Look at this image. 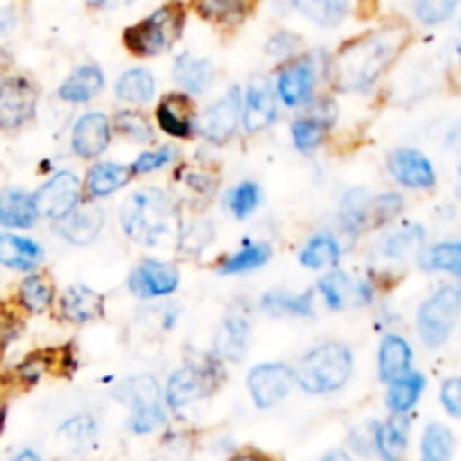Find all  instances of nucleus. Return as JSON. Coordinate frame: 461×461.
Returning a JSON list of instances; mask_svg holds the SVG:
<instances>
[{"instance_id": "nucleus-1", "label": "nucleus", "mask_w": 461, "mask_h": 461, "mask_svg": "<svg viewBox=\"0 0 461 461\" xmlns=\"http://www.w3.org/2000/svg\"><path fill=\"white\" fill-rule=\"evenodd\" d=\"M410 39L405 25H387L347 43L331 61V84L338 90H365L396 61Z\"/></svg>"}, {"instance_id": "nucleus-2", "label": "nucleus", "mask_w": 461, "mask_h": 461, "mask_svg": "<svg viewBox=\"0 0 461 461\" xmlns=\"http://www.w3.org/2000/svg\"><path fill=\"white\" fill-rule=\"evenodd\" d=\"M122 228L142 246H158L171 234L176 223V207L160 189H142L131 194L122 205Z\"/></svg>"}, {"instance_id": "nucleus-3", "label": "nucleus", "mask_w": 461, "mask_h": 461, "mask_svg": "<svg viewBox=\"0 0 461 461\" xmlns=\"http://www.w3.org/2000/svg\"><path fill=\"white\" fill-rule=\"evenodd\" d=\"M351 369H354V356L349 347L342 342H327V345L315 347L313 351L302 358L297 367L295 381L309 394H327L336 392L349 381Z\"/></svg>"}, {"instance_id": "nucleus-4", "label": "nucleus", "mask_w": 461, "mask_h": 461, "mask_svg": "<svg viewBox=\"0 0 461 461\" xmlns=\"http://www.w3.org/2000/svg\"><path fill=\"white\" fill-rule=\"evenodd\" d=\"M185 27V9L180 3L162 5L160 9L124 32L126 48L140 57H156L167 52Z\"/></svg>"}, {"instance_id": "nucleus-5", "label": "nucleus", "mask_w": 461, "mask_h": 461, "mask_svg": "<svg viewBox=\"0 0 461 461\" xmlns=\"http://www.w3.org/2000/svg\"><path fill=\"white\" fill-rule=\"evenodd\" d=\"M461 295L455 286H446L437 291L426 304L419 309V336L428 347H439L453 333L459 318Z\"/></svg>"}, {"instance_id": "nucleus-6", "label": "nucleus", "mask_w": 461, "mask_h": 461, "mask_svg": "<svg viewBox=\"0 0 461 461\" xmlns=\"http://www.w3.org/2000/svg\"><path fill=\"white\" fill-rule=\"evenodd\" d=\"M403 210V198L399 194H381L374 198H363L360 194L351 192L342 207V223L349 232H363V230L378 228L399 216Z\"/></svg>"}, {"instance_id": "nucleus-7", "label": "nucleus", "mask_w": 461, "mask_h": 461, "mask_svg": "<svg viewBox=\"0 0 461 461\" xmlns=\"http://www.w3.org/2000/svg\"><path fill=\"white\" fill-rule=\"evenodd\" d=\"M36 113V88L25 77L0 81V129L12 131L30 122Z\"/></svg>"}, {"instance_id": "nucleus-8", "label": "nucleus", "mask_w": 461, "mask_h": 461, "mask_svg": "<svg viewBox=\"0 0 461 461\" xmlns=\"http://www.w3.org/2000/svg\"><path fill=\"white\" fill-rule=\"evenodd\" d=\"M81 196V183L72 171H59L54 174L39 192L34 194V205L39 216L59 221L75 210Z\"/></svg>"}, {"instance_id": "nucleus-9", "label": "nucleus", "mask_w": 461, "mask_h": 461, "mask_svg": "<svg viewBox=\"0 0 461 461\" xmlns=\"http://www.w3.org/2000/svg\"><path fill=\"white\" fill-rule=\"evenodd\" d=\"M293 381H295V374L291 367L270 363L252 369L250 376H248V387H250L257 408H273L291 392Z\"/></svg>"}, {"instance_id": "nucleus-10", "label": "nucleus", "mask_w": 461, "mask_h": 461, "mask_svg": "<svg viewBox=\"0 0 461 461\" xmlns=\"http://www.w3.org/2000/svg\"><path fill=\"white\" fill-rule=\"evenodd\" d=\"M241 90L232 88L230 93H225L214 106L203 113L201 122H198V131H201L203 138L216 144L232 138L239 120H241Z\"/></svg>"}, {"instance_id": "nucleus-11", "label": "nucleus", "mask_w": 461, "mask_h": 461, "mask_svg": "<svg viewBox=\"0 0 461 461\" xmlns=\"http://www.w3.org/2000/svg\"><path fill=\"white\" fill-rule=\"evenodd\" d=\"M178 282L180 275L174 266L162 264V261H142L131 273L129 288L133 295L149 300V297L171 295L178 288Z\"/></svg>"}, {"instance_id": "nucleus-12", "label": "nucleus", "mask_w": 461, "mask_h": 461, "mask_svg": "<svg viewBox=\"0 0 461 461\" xmlns=\"http://www.w3.org/2000/svg\"><path fill=\"white\" fill-rule=\"evenodd\" d=\"M392 176L396 183L405 185L410 189H430L435 187V169H432L430 160L423 153L414 151V149H399L387 160Z\"/></svg>"}, {"instance_id": "nucleus-13", "label": "nucleus", "mask_w": 461, "mask_h": 461, "mask_svg": "<svg viewBox=\"0 0 461 461\" xmlns=\"http://www.w3.org/2000/svg\"><path fill=\"white\" fill-rule=\"evenodd\" d=\"M277 117V102H275L273 88L266 79H255L248 86L246 104L241 106V122L246 131H257L270 126Z\"/></svg>"}, {"instance_id": "nucleus-14", "label": "nucleus", "mask_w": 461, "mask_h": 461, "mask_svg": "<svg viewBox=\"0 0 461 461\" xmlns=\"http://www.w3.org/2000/svg\"><path fill=\"white\" fill-rule=\"evenodd\" d=\"M111 144V124L102 113H88L72 129V149L81 158H97Z\"/></svg>"}, {"instance_id": "nucleus-15", "label": "nucleus", "mask_w": 461, "mask_h": 461, "mask_svg": "<svg viewBox=\"0 0 461 461\" xmlns=\"http://www.w3.org/2000/svg\"><path fill=\"white\" fill-rule=\"evenodd\" d=\"M318 288L320 293H322L324 300H327V304L338 311L347 309V306L351 304H369L374 297L369 284L354 282V279H349L345 273H340V270L320 279Z\"/></svg>"}, {"instance_id": "nucleus-16", "label": "nucleus", "mask_w": 461, "mask_h": 461, "mask_svg": "<svg viewBox=\"0 0 461 461\" xmlns=\"http://www.w3.org/2000/svg\"><path fill=\"white\" fill-rule=\"evenodd\" d=\"M315 86V68L309 59L291 63L277 77V93L286 106H302L309 102Z\"/></svg>"}, {"instance_id": "nucleus-17", "label": "nucleus", "mask_w": 461, "mask_h": 461, "mask_svg": "<svg viewBox=\"0 0 461 461\" xmlns=\"http://www.w3.org/2000/svg\"><path fill=\"white\" fill-rule=\"evenodd\" d=\"M158 124L171 138H189L194 129V106L187 95L171 93L160 102L156 111Z\"/></svg>"}, {"instance_id": "nucleus-18", "label": "nucleus", "mask_w": 461, "mask_h": 461, "mask_svg": "<svg viewBox=\"0 0 461 461\" xmlns=\"http://www.w3.org/2000/svg\"><path fill=\"white\" fill-rule=\"evenodd\" d=\"M210 390V374L196 367H183L169 378V385H167V401H169L171 408L180 410L185 408V405L198 401L201 396H205Z\"/></svg>"}, {"instance_id": "nucleus-19", "label": "nucleus", "mask_w": 461, "mask_h": 461, "mask_svg": "<svg viewBox=\"0 0 461 461\" xmlns=\"http://www.w3.org/2000/svg\"><path fill=\"white\" fill-rule=\"evenodd\" d=\"M59 234L70 243L84 246L99 234L104 225V210L97 205H84L79 210H70L63 219H59Z\"/></svg>"}, {"instance_id": "nucleus-20", "label": "nucleus", "mask_w": 461, "mask_h": 461, "mask_svg": "<svg viewBox=\"0 0 461 461\" xmlns=\"http://www.w3.org/2000/svg\"><path fill=\"white\" fill-rule=\"evenodd\" d=\"M39 219L34 196L21 189H0V225L3 228H32Z\"/></svg>"}, {"instance_id": "nucleus-21", "label": "nucleus", "mask_w": 461, "mask_h": 461, "mask_svg": "<svg viewBox=\"0 0 461 461\" xmlns=\"http://www.w3.org/2000/svg\"><path fill=\"white\" fill-rule=\"evenodd\" d=\"M43 259V250L36 241L16 234H0V264L14 270H32Z\"/></svg>"}, {"instance_id": "nucleus-22", "label": "nucleus", "mask_w": 461, "mask_h": 461, "mask_svg": "<svg viewBox=\"0 0 461 461\" xmlns=\"http://www.w3.org/2000/svg\"><path fill=\"white\" fill-rule=\"evenodd\" d=\"M61 311L70 322H90L104 313V297L88 286H70L63 293Z\"/></svg>"}, {"instance_id": "nucleus-23", "label": "nucleus", "mask_w": 461, "mask_h": 461, "mask_svg": "<svg viewBox=\"0 0 461 461\" xmlns=\"http://www.w3.org/2000/svg\"><path fill=\"white\" fill-rule=\"evenodd\" d=\"M104 88V75L95 66H79L59 88V97L70 104H84L97 97Z\"/></svg>"}, {"instance_id": "nucleus-24", "label": "nucleus", "mask_w": 461, "mask_h": 461, "mask_svg": "<svg viewBox=\"0 0 461 461\" xmlns=\"http://www.w3.org/2000/svg\"><path fill=\"white\" fill-rule=\"evenodd\" d=\"M412 365V347L399 336H387L378 354V372L385 383H394L396 378L405 376Z\"/></svg>"}, {"instance_id": "nucleus-25", "label": "nucleus", "mask_w": 461, "mask_h": 461, "mask_svg": "<svg viewBox=\"0 0 461 461\" xmlns=\"http://www.w3.org/2000/svg\"><path fill=\"white\" fill-rule=\"evenodd\" d=\"M248 338H250V324L243 318H228L223 327L219 329L214 340V354L223 360H237L243 358L248 349Z\"/></svg>"}, {"instance_id": "nucleus-26", "label": "nucleus", "mask_w": 461, "mask_h": 461, "mask_svg": "<svg viewBox=\"0 0 461 461\" xmlns=\"http://www.w3.org/2000/svg\"><path fill=\"white\" fill-rule=\"evenodd\" d=\"M410 421L403 414H394L387 423L376 426V450L385 461H401L408 448Z\"/></svg>"}, {"instance_id": "nucleus-27", "label": "nucleus", "mask_w": 461, "mask_h": 461, "mask_svg": "<svg viewBox=\"0 0 461 461\" xmlns=\"http://www.w3.org/2000/svg\"><path fill=\"white\" fill-rule=\"evenodd\" d=\"M212 63L207 59L192 57V54H183V57L176 59L174 66V79L178 81V86H183L187 93L201 95L210 88L212 84Z\"/></svg>"}, {"instance_id": "nucleus-28", "label": "nucleus", "mask_w": 461, "mask_h": 461, "mask_svg": "<svg viewBox=\"0 0 461 461\" xmlns=\"http://www.w3.org/2000/svg\"><path fill=\"white\" fill-rule=\"evenodd\" d=\"M131 176H133L131 167L115 165V162H97V165L88 171V183L86 185H88L90 196L104 198L124 187L131 180Z\"/></svg>"}, {"instance_id": "nucleus-29", "label": "nucleus", "mask_w": 461, "mask_h": 461, "mask_svg": "<svg viewBox=\"0 0 461 461\" xmlns=\"http://www.w3.org/2000/svg\"><path fill=\"white\" fill-rule=\"evenodd\" d=\"M117 97L133 104H149L156 95V77L144 68H133L117 79Z\"/></svg>"}, {"instance_id": "nucleus-30", "label": "nucleus", "mask_w": 461, "mask_h": 461, "mask_svg": "<svg viewBox=\"0 0 461 461\" xmlns=\"http://www.w3.org/2000/svg\"><path fill=\"white\" fill-rule=\"evenodd\" d=\"M117 399L131 410H142L160 403V390L151 376H133L117 387Z\"/></svg>"}, {"instance_id": "nucleus-31", "label": "nucleus", "mask_w": 461, "mask_h": 461, "mask_svg": "<svg viewBox=\"0 0 461 461\" xmlns=\"http://www.w3.org/2000/svg\"><path fill=\"white\" fill-rule=\"evenodd\" d=\"M293 7L318 25H338L349 12V0H293Z\"/></svg>"}, {"instance_id": "nucleus-32", "label": "nucleus", "mask_w": 461, "mask_h": 461, "mask_svg": "<svg viewBox=\"0 0 461 461\" xmlns=\"http://www.w3.org/2000/svg\"><path fill=\"white\" fill-rule=\"evenodd\" d=\"M340 261V246H338L336 237L329 232L315 234L304 250L300 252V264L306 268H327V266H338Z\"/></svg>"}, {"instance_id": "nucleus-33", "label": "nucleus", "mask_w": 461, "mask_h": 461, "mask_svg": "<svg viewBox=\"0 0 461 461\" xmlns=\"http://www.w3.org/2000/svg\"><path fill=\"white\" fill-rule=\"evenodd\" d=\"M426 390V378L421 374H405V376L396 378L390 387V394H387V405L394 414H405L408 410L414 408V403L419 401L421 392Z\"/></svg>"}, {"instance_id": "nucleus-34", "label": "nucleus", "mask_w": 461, "mask_h": 461, "mask_svg": "<svg viewBox=\"0 0 461 461\" xmlns=\"http://www.w3.org/2000/svg\"><path fill=\"white\" fill-rule=\"evenodd\" d=\"M261 306L270 315H295V318H311L313 315V295H293V293H268L261 300Z\"/></svg>"}, {"instance_id": "nucleus-35", "label": "nucleus", "mask_w": 461, "mask_h": 461, "mask_svg": "<svg viewBox=\"0 0 461 461\" xmlns=\"http://www.w3.org/2000/svg\"><path fill=\"white\" fill-rule=\"evenodd\" d=\"M196 9L207 21L237 25L246 18L248 0H196Z\"/></svg>"}, {"instance_id": "nucleus-36", "label": "nucleus", "mask_w": 461, "mask_h": 461, "mask_svg": "<svg viewBox=\"0 0 461 461\" xmlns=\"http://www.w3.org/2000/svg\"><path fill=\"white\" fill-rule=\"evenodd\" d=\"M423 461H450L455 453V437L441 423H432L426 428L421 441Z\"/></svg>"}, {"instance_id": "nucleus-37", "label": "nucleus", "mask_w": 461, "mask_h": 461, "mask_svg": "<svg viewBox=\"0 0 461 461\" xmlns=\"http://www.w3.org/2000/svg\"><path fill=\"white\" fill-rule=\"evenodd\" d=\"M18 300H21L23 309H27L30 313H43L52 304V284L43 275H30L21 284Z\"/></svg>"}, {"instance_id": "nucleus-38", "label": "nucleus", "mask_w": 461, "mask_h": 461, "mask_svg": "<svg viewBox=\"0 0 461 461\" xmlns=\"http://www.w3.org/2000/svg\"><path fill=\"white\" fill-rule=\"evenodd\" d=\"M423 243V230L419 225H410V228L399 230V232L390 234L383 241L381 252L387 259H405L412 252H417Z\"/></svg>"}, {"instance_id": "nucleus-39", "label": "nucleus", "mask_w": 461, "mask_h": 461, "mask_svg": "<svg viewBox=\"0 0 461 461\" xmlns=\"http://www.w3.org/2000/svg\"><path fill=\"white\" fill-rule=\"evenodd\" d=\"M270 259V246L268 243H248L234 257H230L228 261H223L221 266V273L237 275L246 273V270H255L259 266H264Z\"/></svg>"}, {"instance_id": "nucleus-40", "label": "nucleus", "mask_w": 461, "mask_h": 461, "mask_svg": "<svg viewBox=\"0 0 461 461\" xmlns=\"http://www.w3.org/2000/svg\"><path fill=\"white\" fill-rule=\"evenodd\" d=\"M423 268L428 270H446L450 275L461 273V246L457 241L439 243L423 252Z\"/></svg>"}, {"instance_id": "nucleus-41", "label": "nucleus", "mask_w": 461, "mask_h": 461, "mask_svg": "<svg viewBox=\"0 0 461 461\" xmlns=\"http://www.w3.org/2000/svg\"><path fill=\"white\" fill-rule=\"evenodd\" d=\"M225 203H228V207L232 210V214L237 216V219H248V216L259 207L261 192L255 183L248 180V183L237 185V187L228 194Z\"/></svg>"}, {"instance_id": "nucleus-42", "label": "nucleus", "mask_w": 461, "mask_h": 461, "mask_svg": "<svg viewBox=\"0 0 461 461\" xmlns=\"http://www.w3.org/2000/svg\"><path fill=\"white\" fill-rule=\"evenodd\" d=\"M115 129L122 135L131 138L133 142H153V129L147 122V117L133 111H120L115 115Z\"/></svg>"}, {"instance_id": "nucleus-43", "label": "nucleus", "mask_w": 461, "mask_h": 461, "mask_svg": "<svg viewBox=\"0 0 461 461\" xmlns=\"http://www.w3.org/2000/svg\"><path fill=\"white\" fill-rule=\"evenodd\" d=\"M457 5L459 0H417L414 12H417L419 21L426 23V25H439L453 16Z\"/></svg>"}, {"instance_id": "nucleus-44", "label": "nucleus", "mask_w": 461, "mask_h": 461, "mask_svg": "<svg viewBox=\"0 0 461 461\" xmlns=\"http://www.w3.org/2000/svg\"><path fill=\"white\" fill-rule=\"evenodd\" d=\"M324 138V122L322 120H297L293 124V140L295 147L302 151H311L318 147Z\"/></svg>"}, {"instance_id": "nucleus-45", "label": "nucleus", "mask_w": 461, "mask_h": 461, "mask_svg": "<svg viewBox=\"0 0 461 461\" xmlns=\"http://www.w3.org/2000/svg\"><path fill=\"white\" fill-rule=\"evenodd\" d=\"M165 410L162 405H149V408L133 410V417H131L129 428L135 435H149V432L158 430L160 426H165Z\"/></svg>"}, {"instance_id": "nucleus-46", "label": "nucleus", "mask_w": 461, "mask_h": 461, "mask_svg": "<svg viewBox=\"0 0 461 461\" xmlns=\"http://www.w3.org/2000/svg\"><path fill=\"white\" fill-rule=\"evenodd\" d=\"M59 435H61L68 444L81 446L95 435V421L90 417H75L68 423H63Z\"/></svg>"}, {"instance_id": "nucleus-47", "label": "nucleus", "mask_w": 461, "mask_h": 461, "mask_svg": "<svg viewBox=\"0 0 461 461\" xmlns=\"http://www.w3.org/2000/svg\"><path fill=\"white\" fill-rule=\"evenodd\" d=\"M174 156L176 153L171 147H162V149H158V151L142 153V156L133 162L131 171H133V174H149V171L162 169V167L169 165V162L174 160Z\"/></svg>"}, {"instance_id": "nucleus-48", "label": "nucleus", "mask_w": 461, "mask_h": 461, "mask_svg": "<svg viewBox=\"0 0 461 461\" xmlns=\"http://www.w3.org/2000/svg\"><path fill=\"white\" fill-rule=\"evenodd\" d=\"M18 331H21V318L16 309L0 302V349L7 347L18 336Z\"/></svg>"}, {"instance_id": "nucleus-49", "label": "nucleus", "mask_w": 461, "mask_h": 461, "mask_svg": "<svg viewBox=\"0 0 461 461\" xmlns=\"http://www.w3.org/2000/svg\"><path fill=\"white\" fill-rule=\"evenodd\" d=\"M441 403L448 410L450 417H459L461 412V381L459 378H448L441 385Z\"/></svg>"}, {"instance_id": "nucleus-50", "label": "nucleus", "mask_w": 461, "mask_h": 461, "mask_svg": "<svg viewBox=\"0 0 461 461\" xmlns=\"http://www.w3.org/2000/svg\"><path fill=\"white\" fill-rule=\"evenodd\" d=\"M297 45H300V39L293 34H288V32H282V34L273 36L268 43V52L273 54V57H288V54H293L297 50Z\"/></svg>"}, {"instance_id": "nucleus-51", "label": "nucleus", "mask_w": 461, "mask_h": 461, "mask_svg": "<svg viewBox=\"0 0 461 461\" xmlns=\"http://www.w3.org/2000/svg\"><path fill=\"white\" fill-rule=\"evenodd\" d=\"M351 444L356 450H360L363 455H369V450L376 448V423L372 426H363L351 435Z\"/></svg>"}, {"instance_id": "nucleus-52", "label": "nucleus", "mask_w": 461, "mask_h": 461, "mask_svg": "<svg viewBox=\"0 0 461 461\" xmlns=\"http://www.w3.org/2000/svg\"><path fill=\"white\" fill-rule=\"evenodd\" d=\"M16 27V12L12 7L0 9V36L9 34Z\"/></svg>"}, {"instance_id": "nucleus-53", "label": "nucleus", "mask_w": 461, "mask_h": 461, "mask_svg": "<svg viewBox=\"0 0 461 461\" xmlns=\"http://www.w3.org/2000/svg\"><path fill=\"white\" fill-rule=\"evenodd\" d=\"M90 7H97V9H117V7H126L131 5L133 0H86Z\"/></svg>"}, {"instance_id": "nucleus-54", "label": "nucleus", "mask_w": 461, "mask_h": 461, "mask_svg": "<svg viewBox=\"0 0 461 461\" xmlns=\"http://www.w3.org/2000/svg\"><path fill=\"white\" fill-rule=\"evenodd\" d=\"M320 461H354V459H351L347 453H340V450H338V453H329L327 457H322Z\"/></svg>"}, {"instance_id": "nucleus-55", "label": "nucleus", "mask_w": 461, "mask_h": 461, "mask_svg": "<svg viewBox=\"0 0 461 461\" xmlns=\"http://www.w3.org/2000/svg\"><path fill=\"white\" fill-rule=\"evenodd\" d=\"M12 461H41V459H39V455L32 453V450H23V453L16 455Z\"/></svg>"}, {"instance_id": "nucleus-56", "label": "nucleus", "mask_w": 461, "mask_h": 461, "mask_svg": "<svg viewBox=\"0 0 461 461\" xmlns=\"http://www.w3.org/2000/svg\"><path fill=\"white\" fill-rule=\"evenodd\" d=\"M230 461H257V459L250 457V455H239V457H232Z\"/></svg>"}, {"instance_id": "nucleus-57", "label": "nucleus", "mask_w": 461, "mask_h": 461, "mask_svg": "<svg viewBox=\"0 0 461 461\" xmlns=\"http://www.w3.org/2000/svg\"><path fill=\"white\" fill-rule=\"evenodd\" d=\"M3 417H5V410H0V423H3Z\"/></svg>"}]
</instances>
